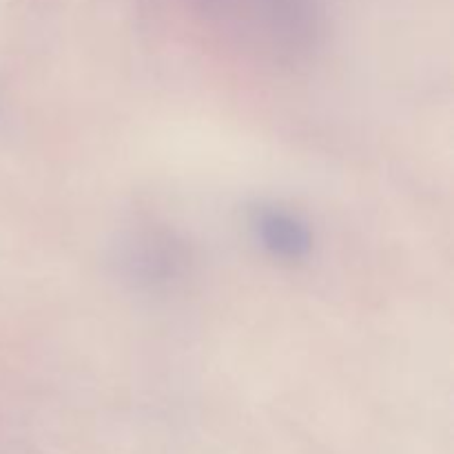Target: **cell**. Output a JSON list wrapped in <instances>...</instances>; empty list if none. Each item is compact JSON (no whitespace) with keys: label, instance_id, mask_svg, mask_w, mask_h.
Segmentation results:
<instances>
[{"label":"cell","instance_id":"1","mask_svg":"<svg viewBox=\"0 0 454 454\" xmlns=\"http://www.w3.org/2000/svg\"><path fill=\"white\" fill-rule=\"evenodd\" d=\"M251 229L262 251L278 262L295 264L313 253V233L309 224L286 208H257L251 217Z\"/></svg>","mask_w":454,"mask_h":454}]
</instances>
